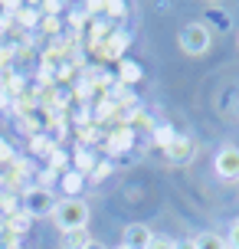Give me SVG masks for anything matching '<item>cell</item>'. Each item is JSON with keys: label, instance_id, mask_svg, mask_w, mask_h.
<instances>
[{"label": "cell", "instance_id": "obj_1", "mask_svg": "<svg viewBox=\"0 0 239 249\" xmlns=\"http://www.w3.org/2000/svg\"><path fill=\"white\" fill-rule=\"evenodd\" d=\"M88 203L79 197H66V200H56L52 207V223L59 233H72V230H88Z\"/></svg>", "mask_w": 239, "mask_h": 249}, {"label": "cell", "instance_id": "obj_2", "mask_svg": "<svg viewBox=\"0 0 239 249\" xmlns=\"http://www.w3.org/2000/svg\"><path fill=\"white\" fill-rule=\"evenodd\" d=\"M177 43H180V50L187 53V56H203L213 46V33H210L206 23H187V26H180Z\"/></svg>", "mask_w": 239, "mask_h": 249}, {"label": "cell", "instance_id": "obj_3", "mask_svg": "<svg viewBox=\"0 0 239 249\" xmlns=\"http://www.w3.org/2000/svg\"><path fill=\"white\" fill-rule=\"evenodd\" d=\"M193 154H197V141L187 135H177L171 138V141H164V158H167V164H190L193 161Z\"/></svg>", "mask_w": 239, "mask_h": 249}, {"label": "cell", "instance_id": "obj_4", "mask_svg": "<svg viewBox=\"0 0 239 249\" xmlns=\"http://www.w3.org/2000/svg\"><path fill=\"white\" fill-rule=\"evenodd\" d=\"M213 171L220 180H239V148L236 144H226V148L216 151Z\"/></svg>", "mask_w": 239, "mask_h": 249}, {"label": "cell", "instance_id": "obj_5", "mask_svg": "<svg viewBox=\"0 0 239 249\" xmlns=\"http://www.w3.org/2000/svg\"><path fill=\"white\" fill-rule=\"evenodd\" d=\"M154 243V233L148 223H128L121 230V246L125 249H151Z\"/></svg>", "mask_w": 239, "mask_h": 249}, {"label": "cell", "instance_id": "obj_6", "mask_svg": "<svg viewBox=\"0 0 239 249\" xmlns=\"http://www.w3.org/2000/svg\"><path fill=\"white\" fill-rule=\"evenodd\" d=\"M52 207H56V200L50 190H30L26 194V213L30 216H52Z\"/></svg>", "mask_w": 239, "mask_h": 249}, {"label": "cell", "instance_id": "obj_7", "mask_svg": "<svg viewBox=\"0 0 239 249\" xmlns=\"http://www.w3.org/2000/svg\"><path fill=\"white\" fill-rule=\"evenodd\" d=\"M88 246H92V233H88V230L63 233V249H88Z\"/></svg>", "mask_w": 239, "mask_h": 249}, {"label": "cell", "instance_id": "obj_8", "mask_svg": "<svg viewBox=\"0 0 239 249\" xmlns=\"http://www.w3.org/2000/svg\"><path fill=\"white\" fill-rule=\"evenodd\" d=\"M197 243V249H229L226 239L220 236V233H213V230H206V233H200V236L193 239Z\"/></svg>", "mask_w": 239, "mask_h": 249}, {"label": "cell", "instance_id": "obj_9", "mask_svg": "<svg viewBox=\"0 0 239 249\" xmlns=\"http://www.w3.org/2000/svg\"><path fill=\"white\" fill-rule=\"evenodd\" d=\"M226 246H229V249H239V220H233V226H229Z\"/></svg>", "mask_w": 239, "mask_h": 249}, {"label": "cell", "instance_id": "obj_10", "mask_svg": "<svg viewBox=\"0 0 239 249\" xmlns=\"http://www.w3.org/2000/svg\"><path fill=\"white\" fill-rule=\"evenodd\" d=\"M177 246V239H171V236H154V243H151V249H174Z\"/></svg>", "mask_w": 239, "mask_h": 249}, {"label": "cell", "instance_id": "obj_11", "mask_svg": "<svg viewBox=\"0 0 239 249\" xmlns=\"http://www.w3.org/2000/svg\"><path fill=\"white\" fill-rule=\"evenodd\" d=\"M174 249H197V243H193V239H177Z\"/></svg>", "mask_w": 239, "mask_h": 249}, {"label": "cell", "instance_id": "obj_12", "mask_svg": "<svg viewBox=\"0 0 239 249\" xmlns=\"http://www.w3.org/2000/svg\"><path fill=\"white\" fill-rule=\"evenodd\" d=\"M88 249H105V246H102V243H95V239H92V246H88Z\"/></svg>", "mask_w": 239, "mask_h": 249}, {"label": "cell", "instance_id": "obj_13", "mask_svg": "<svg viewBox=\"0 0 239 249\" xmlns=\"http://www.w3.org/2000/svg\"><path fill=\"white\" fill-rule=\"evenodd\" d=\"M115 249H125V246H115Z\"/></svg>", "mask_w": 239, "mask_h": 249}]
</instances>
